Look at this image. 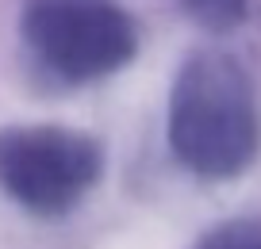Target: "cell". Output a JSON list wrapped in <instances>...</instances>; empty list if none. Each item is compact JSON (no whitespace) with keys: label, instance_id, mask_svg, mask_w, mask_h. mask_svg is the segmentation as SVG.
<instances>
[{"label":"cell","instance_id":"obj_1","mask_svg":"<svg viewBox=\"0 0 261 249\" xmlns=\"http://www.w3.org/2000/svg\"><path fill=\"white\" fill-rule=\"evenodd\" d=\"M169 150L188 173L230 180L261 153L253 80L227 50H200L180 65L169 92Z\"/></svg>","mask_w":261,"mask_h":249},{"label":"cell","instance_id":"obj_2","mask_svg":"<svg viewBox=\"0 0 261 249\" xmlns=\"http://www.w3.org/2000/svg\"><path fill=\"white\" fill-rule=\"evenodd\" d=\"M23 42L46 77L89 85L139 54V27L112 0H31L23 8Z\"/></svg>","mask_w":261,"mask_h":249},{"label":"cell","instance_id":"obj_3","mask_svg":"<svg viewBox=\"0 0 261 249\" xmlns=\"http://www.w3.org/2000/svg\"><path fill=\"white\" fill-rule=\"evenodd\" d=\"M104 177V146L73 127H4L0 188L39 218H62Z\"/></svg>","mask_w":261,"mask_h":249},{"label":"cell","instance_id":"obj_4","mask_svg":"<svg viewBox=\"0 0 261 249\" xmlns=\"http://www.w3.org/2000/svg\"><path fill=\"white\" fill-rule=\"evenodd\" d=\"M192 249H261V218H230L219 223Z\"/></svg>","mask_w":261,"mask_h":249},{"label":"cell","instance_id":"obj_5","mask_svg":"<svg viewBox=\"0 0 261 249\" xmlns=\"http://www.w3.org/2000/svg\"><path fill=\"white\" fill-rule=\"evenodd\" d=\"M180 4L207 31H234L246 19V4L250 0H180Z\"/></svg>","mask_w":261,"mask_h":249}]
</instances>
